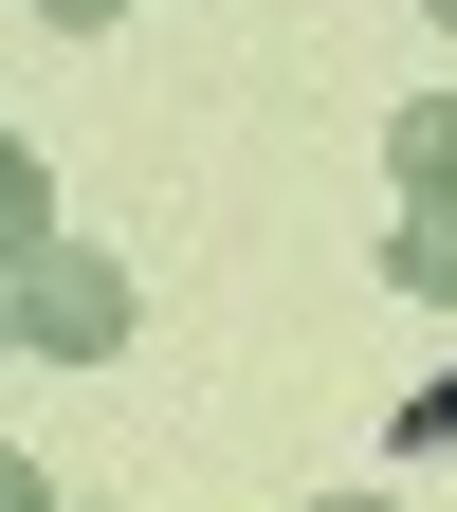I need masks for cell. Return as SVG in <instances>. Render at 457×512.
<instances>
[{"label": "cell", "mask_w": 457, "mask_h": 512, "mask_svg": "<svg viewBox=\"0 0 457 512\" xmlns=\"http://www.w3.org/2000/svg\"><path fill=\"white\" fill-rule=\"evenodd\" d=\"M0 330H19L37 366H110V348H128V275H110L92 238H55V220H37L19 256H0Z\"/></svg>", "instance_id": "1"}, {"label": "cell", "mask_w": 457, "mask_h": 512, "mask_svg": "<svg viewBox=\"0 0 457 512\" xmlns=\"http://www.w3.org/2000/svg\"><path fill=\"white\" fill-rule=\"evenodd\" d=\"M384 165H403V202H457V92H403V128H384Z\"/></svg>", "instance_id": "2"}, {"label": "cell", "mask_w": 457, "mask_h": 512, "mask_svg": "<svg viewBox=\"0 0 457 512\" xmlns=\"http://www.w3.org/2000/svg\"><path fill=\"white\" fill-rule=\"evenodd\" d=\"M384 275H403V293H439V311H457V202H403V238H384Z\"/></svg>", "instance_id": "3"}, {"label": "cell", "mask_w": 457, "mask_h": 512, "mask_svg": "<svg viewBox=\"0 0 457 512\" xmlns=\"http://www.w3.org/2000/svg\"><path fill=\"white\" fill-rule=\"evenodd\" d=\"M37 220H55V183H37V147H19V128H0V256H19Z\"/></svg>", "instance_id": "4"}, {"label": "cell", "mask_w": 457, "mask_h": 512, "mask_svg": "<svg viewBox=\"0 0 457 512\" xmlns=\"http://www.w3.org/2000/svg\"><path fill=\"white\" fill-rule=\"evenodd\" d=\"M0 512H55V494H37V458H19V439H0Z\"/></svg>", "instance_id": "5"}, {"label": "cell", "mask_w": 457, "mask_h": 512, "mask_svg": "<svg viewBox=\"0 0 457 512\" xmlns=\"http://www.w3.org/2000/svg\"><path fill=\"white\" fill-rule=\"evenodd\" d=\"M37 19H55V37H92V19H128V0H37Z\"/></svg>", "instance_id": "6"}, {"label": "cell", "mask_w": 457, "mask_h": 512, "mask_svg": "<svg viewBox=\"0 0 457 512\" xmlns=\"http://www.w3.org/2000/svg\"><path fill=\"white\" fill-rule=\"evenodd\" d=\"M330 512H403V494H330Z\"/></svg>", "instance_id": "7"}, {"label": "cell", "mask_w": 457, "mask_h": 512, "mask_svg": "<svg viewBox=\"0 0 457 512\" xmlns=\"http://www.w3.org/2000/svg\"><path fill=\"white\" fill-rule=\"evenodd\" d=\"M421 19H439V37H457V0H421Z\"/></svg>", "instance_id": "8"}, {"label": "cell", "mask_w": 457, "mask_h": 512, "mask_svg": "<svg viewBox=\"0 0 457 512\" xmlns=\"http://www.w3.org/2000/svg\"><path fill=\"white\" fill-rule=\"evenodd\" d=\"M0 348H19V330H0Z\"/></svg>", "instance_id": "9"}]
</instances>
